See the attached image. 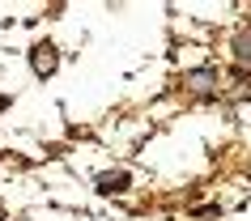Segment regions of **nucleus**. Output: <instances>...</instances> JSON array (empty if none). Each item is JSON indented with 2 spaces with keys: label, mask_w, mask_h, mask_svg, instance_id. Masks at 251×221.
<instances>
[{
  "label": "nucleus",
  "mask_w": 251,
  "mask_h": 221,
  "mask_svg": "<svg viewBox=\"0 0 251 221\" xmlns=\"http://www.w3.org/2000/svg\"><path fill=\"white\" fill-rule=\"evenodd\" d=\"M0 217H4V208H0Z\"/></svg>",
  "instance_id": "5"
},
{
  "label": "nucleus",
  "mask_w": 251,
  "mask_h": 221,
  "mask_svg": "<svg viewBox=\"0 0 251 221\" xmlns=\"http://www.w3.org/2000/svg\"><path fill=\"white\" fill-rule=\"evenodd\" d=\"M55 64H60V51H55V47H51L47 39L30 47V68H34L39 77H51V73H55Z\"/></svg>",
  "instance_id": "2"
},
{
  "label": "nucleus",
  "mask_w": 251,
  "mask_h": 221,
  "mask_svg": "<svg viewBox=\"0 0 251 221\" xmlns=\"http://www.w3.org/2000/svg\"><path fill=\"white\" fill-rule=\"evenodd\" d=\"M124 187H128V174H124V170L98 174V192H124Z\"/></svg>",
  "instance_id": "3"
},
{
  "label": "nucleus",
  "mask_w": 251,
  "mask_h": 221,
  "mask_svg": "<svg viewBox=\"0 0 251 221\" xmlns=\"http://www.w3.org/2000/svg\"><path fill=\"white\" fill-rule=\"evenodd\" d=\"M217 85H222V77H217V68H192L183 77V90L196 94V98H209V94H217Z\"/></svg>",
  "instance_id": "1"
},
{
  "label": "nucleus",
  "mask_w": 251,
  "mask_h": 221,
  "mask_svg": "<svg viewBox=\"0 0 251 221\" xmlns=\"http://www.w3.org/2000/svg\"><path fill=\"white\" fill-rule=\"evenodd\" d=\"M234 55L243 60V64H251V26L234 34Z\"/></svg>",
  "instance_id": "4"
}]
</instances>
